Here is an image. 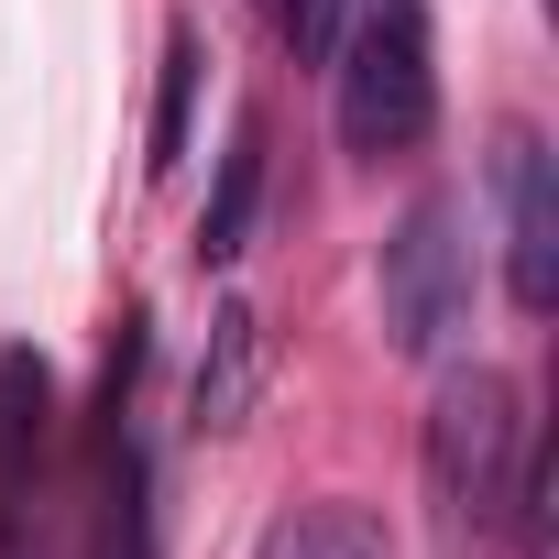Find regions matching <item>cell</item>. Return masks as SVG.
<instances>
[{"label":"cell","mask_w":559,"mask_h":559,"mask_svg":"<svg viewBox=\"0 0 559 559\" xmlns=\"http://www.w3.org/2000/svg\"><path fill=\"white\" fill-rule=\"evenodd\" d=\"M526 384L493 373V362H450L439 395H428V439H417V472H428V515H439V548L472 559L504 537L515 515V483H526Z\"/></svg>","instance_id":"obj_1"},{"label":"cell","mask_w":559,"mask_h":559,"mask_svg":"<svg viewBox=\"0 0 559 559\" xmlns=\"http://www.w3.org/2000/svg\"><path fill=\"white\" fill-rule=\"evenodd\" d=\"M252 559H395V537H384V515H373V504H341V493H330V504L274 515Z\"/></svg>","instance_id":"obj_7"},{"label":"cell","mask_w":559,"mask_h":559,"mask_svg":"<svg viewBox=\"0 0 559 559\" xmlns=\"http://www.w3.org/2000/svg\"><path fill=\"white\" fill-rule=\"evenodd\" d=\"M45 439H56V362L12 341L0 352V548H12V493L34 483Z\"/></svg>","instance_id":"obj_6"},{"label":"cell","mask_w":559,"mask_h":559,"mask_svg":"<svg viewBox=\"0 0 559 559\" xmlns=\"http://www.w3.org/2000/svg\"><path fill=\"white\" fill-rule=\"evenodd\" d=\"M252 209H263V121L241 110V121H230V154H219V187H209V209H198V263H230V252L252 241Z\"/></svg>","instance_id":"obj_8"},{"label":"cell","mask_w":559,"mask_h":559,"mask_svg":"<svg viewBox=\"0 0 559 559\" xmlns=\"http://www.w3.org/2000/svg\"><path fill=\"white\" fill-rule=\"evenodd\" d=\"M187 110H198V34H165V88H154V165L187 154Z\"/></svg>","instance_id":"obj_9"},{"label":"cell","mask_w":559,"mask_h":559,"mask_svg":"<svg viewBox=\"0 0 559 559\" xmlns=\"http://www.w3.org/2000/svg\"><path fill=\"white\" fill-rule=\"evenodd\" d=\"M263 12H274V34H286V45L319 67V56L341 45V12H352V0H263Z\"/></svg>","instance_id":"obj_10"},{"label":"cell","mask_w":559,"mask_h":559,"mask_svg":"<svg viewBox=\"0 0 559 559\" xmlns=\"http://www.w3.org/2000/svg\"><path fill=\"white\" fill-rule=\"evenodd\" d=\"M373 297H384V341L417 362H439L472 330V219L450 187L406 198V219L384 230V263H373Z\"/></svg>","instance_id":"obj_3"},{"label":"cell","mask_w":559,"mask_h":559,"mask_svg":"<svg viewBox=\"0 0 559 559\" xmlns=\"http://www.w3.org/2000/svg\"><path fill=\"white\" fill-rule=\"evenodd\" d=\"M493 198H504V297L526 319L559 308V154L548 132L504 121L493 132Z\"/></svg>","instance_id":"obj_4"},{"label":"cell","mask_w":559,"mask_h":559,"mask_svg":"<svg viewBox=\"0 0 559 559\" xmlns=\"http://www.w3.org/2000/svg\"><path fill=\"white\" fill-rule=\"evenodd\" d=\"M263 362H274V341H263V308H219L209 319V352H198V384H187V428H241L252 417V395H263Z\"/></svg>","instance_id":"obj_5"},{"label":"cell","mask_w":559,"mask_h":559,"mask_svg":"<svg viewBox=\"0 0 559 559\" xmlns=\"http://www.w3.org/2000/svg\"><path fill=\"white\" fill-rule=\"evenodd\" d=\"M330 121L362 165L417 154L439 132V34L428 0H352L330 45Z\"/></svg>","instance_id":"obj_2"}]
</instances>
